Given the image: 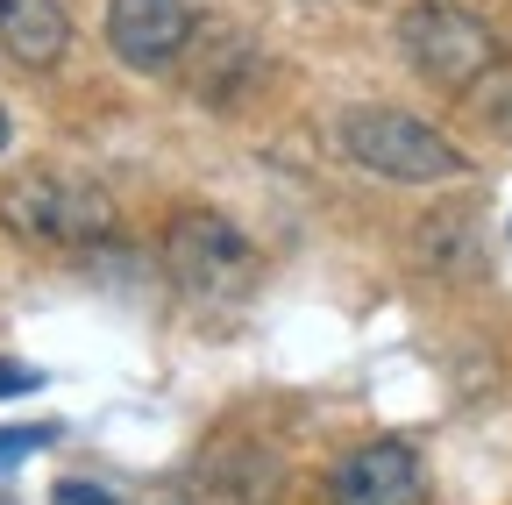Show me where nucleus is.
I'll use <instances>...</instances> for the list:
<instances>
[{
  "mask_svg": "<svg viewBox=\"0 0 512 505\" xmlns=\"http://www.w3.org/2000/svg\"><path fill=\"white\" fill-rule=\"evenodd\" d=\"M164 278L207 313H228L256 292V278H264V257L249 249V235L214 214V207H178L171 228H164Z\"/></svg>",
  "mask_w": 512,
  "mask_h": 505,
  "instance_id": "f257e3e1",
  "label": "nucleus"
},
{
  "mask_svg": "<svg viewBox=\"0 0 512 505\" xmlns=\"http://www.w3.org/2000/svg\"><path fill=\"white\" fill-rule=\"evenodd\" d=\"M0 228L29 249H93L114 235V200L79 171H22L0 185Z\"/></svg>",
  "mask_w": 512,
  "mask_h": 505,
  "instance_id": "f03ea898",
  "label": "nucleus"
},
{
  "mask_svg": "<svg viewBox=\"0 0 512 505\" xmlns=\"http://www.w3.org/2000/svg\"><path fill=\"white\" fill-rule=\"evenodd\" d=\"M342 150H349V164H363L377 178H399V185H448V178L470 171V157L441 129H427L420 114H399V107H349Z\"/></svg>",
  "mask_w": 512,
  "mask_h": 505,
  "instance_id": "7ed1b4c3",
  "label": "nucleus"
},
{
  "mask_svg": "<svg viewBox=\"0 0 512 505\" xmlns=\"http://www.w3.org/2000/svg\"><path fill=\"white\" fill-rule=\"evenodd\" d=\"M399 50H406V65L427 86H441V93H470L498 65L491 22H477L470 8H456V0H413V8L399 15Z\"/></svg>",
  "mask_w": 512,
  "mask_h": 505,
  "instance_id": "20e7f679",
  "label": "nucleus"
},
{
  "mask_svg": "<svg viewBox=\"0 0 512 505\" xmlns=\"http://www.w3.org/2000/svg\"><path fill=\"white\" fill-rule=\"evenodd\" d=\"M192 8L185 0H107V50L128 72H164L192 43Z\"/></svg>",
  "mask_w": 512,
  "mask_h": 505,
  "instance_id": "39448f33",
  "label": "nucleus"
},
{
  "mask_svg": "<svg viewBox=\"0 0 512 505\" xmlns=\"http://www.w3.org/2000/svg\"><path fill=\"white\" fill-rule=\"evenodd\" d=\"M328 498L335 505H427V470L413 456V441H363L335 463Z\"/></svg>",
  "mask_w": 512,
  "mask_h": 505,
  "instance_id": "423d86ee",
  "label": "nucleus"
},
{
  "mask_svg": "<svg viewBox=\"0 0 512 505\" xmlns=\"http://www.w3.org/2000/svg\"><path fill=\"white\" fill-rule=\"evenodd\" d=\"M192 65H185V93L192 100H214V107H228L235 93H242V79H249V65H256V50H249V36L242 29H228V22H207V29H192Z\"/></svg>",
  "mask_w": 512,
  "mask_h": 505,
  "instance_id": "0eeeda50",
  "label": "nucleus"
},
{
  "mask_svg": "<svg viewBox=\"0 0 512 505\" xmlns=\"http://www.w3.org/2000/svg\"><path fill=\"white\" fill-rule=\"evenodd\" d=\"M64 43H72V8L64 0H0V50L15 65L43 72L64 57Z\"/></svg>",
  "mask_w": 512,
  "mask_h": 505,
  "instance_id": "6e6552de",
  "label": "nucleus"
},
{
  "mask_svg": "<svg viewBox=\"0 0 512 505\" xmlns=\"http://www.w3.org/2000/svg\"><path fill=\"white\" fill-rule=\"evenodd\" d=\"M50 441H57V427H0V463H22V456L50 449Z\"/></svg>",
  "mask_w": 512,
  "mask_h": 505,
  "instance_id": "1a4fd4ad",
  "label": "nucleus"
},
{
  "mask_svg": "<svg viewBox=\"0 0 512 505\" xmlns=\"http://www.w3.org/2000/svg\"><path fill=\"white\" fill-rule=\"evenodd\" d=\"M50 505H121L107 484H86V477H64L57 491H50Z\"/></svg>",
  "mask_w": 512,
  "mask_h": 505,
  "instance_id": "9d476101",
  "label": "nucleus"
},
{
  "mask_svg": "<svg viewBox=\"0 0 512 505\" xmlns=\"http://www.w3.org/2000/svg\"><path fill=\"white\" fill-rule=\"evenodd\" d=\"M43 377L29 370V363H0V399H22V392H36Z\"/></svg>",
  "mask_w": 512,
  "mask_h": 505,
  "instance_id": "9b49d317",
  "label": "nucleus"
},
{
  "mask_svg": "<svg viewBox=\"0 0 512 505\" xmlns=\"http://www.w3.org/2000/svg\"><path fill=\"white\" fill-rule=\"evenodd\" d=\"M0 150H8V107H0Z\"/></svg>",
  "mask_w": 512,
  "mask_h": 505,
  "instance_id": "f8f14e48",
  "label": "nucleus"
}]
</instances>
